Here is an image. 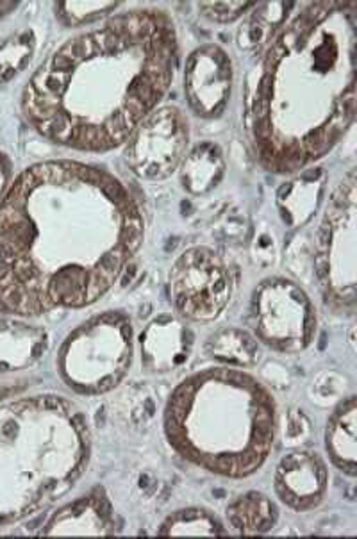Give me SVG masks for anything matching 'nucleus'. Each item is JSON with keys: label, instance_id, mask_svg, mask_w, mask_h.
Listing matches in <instances>:
<instances>
[{"label": "nucleus", "instance_id": "f257e3e1", "mask_svg": "<svg viewBox=\"0 0 357 539\" xmlns=\"http://www.w3.org/2000/svg\"><path fill=\"white\" fill-rule=\"evenodd\" d=\"M143 236L138 202L107 170L77 161L31 166L0 204V309L34 316L95 304Z\"/></svg>", "mask_w": 357, "mask_h": 539}, {"label": "nucleus", "instance_id": "f03ea898", "mask_svg": "<svg viewBox=\"0 0 357 539\" xmlns=\"http://www.w3.org/2000/svg\"><path fill=\"white\" fill-rule=\"evenodd\" d=\"M173 20L161 9L120 13L68 40L23 92V111L48 140L84 152L127 143L172 86Z\"/></svg>", "mask_w": 357, "mask_h": 539}, {"label": "nucleus", "instance_id": "7ed1b4c3", "mask_svg": "<svg viewBox=\"0 0 357 539\" xmlns=\"http://www.w3.org/2000/svg\"><path fill=\"white\" fill-rule=\"evenodd\" d=\"M357 2H311L287 18L263 58L247 106L252 148L268 172L307 168L356 118Z\"/></svg>", "mask_w": 357, "mask_h": 539}, {"label": "nucleus", "instance_id": "20e7f679", "mask_svg": "<svg viewBox=\"0 0 357 539\" xmlns=\"http://www.w3.org/2000/svg\"><path fill=\"white\" fill-rule=\"evenodd\" d=\"M165 434L173 450L195 466L221 477H248L273 448L275 402L240 368H207L172 391Z\"/></svg>", "mask_w": 357, "mask_h": 539}, {"label": "nucleus", "instance_id": "39448f33", "mask_svg": "<svg viewBox=\"0 0 357 539\" xmlns=\"http://www.w3.org/2000/svg\"><path fill=\"white\" fill-rule=\"evenodd\" d=\"M134 356L129 316L107 311L86 320L59 352V370L70 388L82 395H102L116 388Z\"/></svg>", "mask_w": 357, "mask_h": 539}, {"label": "nucleus", "instance_id": "423d86ee", "mask_svg": "<svg viewBox=\"0 0 357 539\" xmlns=\"http://www.w3.org/2000/svg\"><path fill=\"white\" fill-rule=\"evenodd\" d=\"M350 170L329 197L314 249V268L325 304L338 312L356 311L357 191Z\"/></svg>", "mask_w": 357, "mask_h": 539}, {"label": "nucleus", "instance_id": "0eeeda50", "mask_svg": "<svg viewBox=\"0 0 357 539\" xmlns=\"http://www.w3.org/2000/svg\"><path fill=\"white\" fill-rule=\"evenodd\" d=\"M251 327L254 338L275 352H302L317 336V309L299 284L272 277L252 293Z\"/></svg>", "mask_w": 357, "mask_h": 539}, {"label": "nucleus", "instance_id": "6e6552de", "mask_svg": "<svg viewBox=\"0 0 357 539\" xmlns=\"http://www.w3.org/2000/svg\"><path fill=\"white\" fill-rule=\"evenodd\" d=\"M168 293L173 307L185 318L211 322L229 304L232 293L231 273L214 250L193 246L173 263Z\"/></svg>", "mask_w": 357, "mask_h": 539}, {"label": "nucleus", "instance_id": "1a4fd4ad", "mask_svg": "<svg viewBox=\"0 0 357 539\" xmlns=\"http://www.w3.org/2000/svg\"><path fill=\"white\" fill-rule=\"evenodd\" d=\"M190 145V124L179 107L154 109L131 134L126 161L136 175L161 180L185 161Z\"/></svg>", "mask_w": 357, "mask_h": 539}, {"label": "nucleus", "instance_id": "9d476101", "mask_svg": "<svg viewBox=\"0 0 357 539\" xmlns=\"http://www.w3.org/2000/svg\"><path fill=\"white\" fill-rule=\"evenodd\" d=\"M232 89V62L227 52L214 43L190 54L185 68V93L197 116L216 118L227 107Z\"/></svg>", "mask_w": 357, "mask_h": 539}, {"label": "nucleus", "instance_id": "9b49d317", "mask_svg": "<svg viewBox=\"0 0 357 539\" xmlns=\"http://www.w3.org/2000/svg\"><path fill=\"white\" fill-rule=\"evenodd\" d=\"M329 474L314 452L297 450L280 459L275 469V493L287 507L309 511L324 500Z\"/></svg>", "mask_w": 357, "mask_h": 539}, {"label": "nucleus", "instance_id": "f8f14e48", "mask_svg": "<svg viewBox=\"0 0 357 539\" xmlns=\"http://www.w3.org/2000/svg\"><path fill=\"white\" fill-rule=\"evenodd\" d=\"M141 363L158 374L182 366L192 352L193 336L188 327L172 316H159L141 332Z\"/></svg>", "mask_w": 357, "mask_h": 539}, {"label": "nucleus", "instance_id": "ddd939ff", "mask_svg": "<svg viewBox=\"0 0 357 539\" xmlns=\"http://www.w3.org/2000/svg\"><path fill=\"white\" fill-rule=\"evenodd\" d=\"M67 532V534L107 535L114 532V514L111 503L102 491L95 489L89 495L75 500L59 511L45 528V534Z\"/></svg>", "mask_w": 357, "mask_h": 539}, {"label": "nucleus", "instance_id": "4468645a", "mask_svg": "<svg viewBox=\"0 0 357 539\" xmlns=\"http://www.w3.org/2000/svg\"><path fill=\"white\" fill-rule=\"evenodd\" d=\"M325 445L331 461L353 477L357 469V405L353 396L339 403L332 413L327 423Z\"/></svg>", "mask_w": 357, "mask_h": 539}, {"label": "nucleus", "instance_id": "2eb2a0df", "mask_svg": "<svg viewBox=\"0 0 357 539\" xmlns=\"http://www.w3.org/2000/svg\"><path fill=\"white\" fill-rule=\"evenodd\" d=\"M225 172L221 151L214 143L197 145L182 161V186L192 195H206L218 186Z\"/></svg>", "mask_w": 357, "mask_h": 539}, {"label": "nucleus", "instance_id": "dca6fc26", "mask_svg": "<svg viewBox=\"0 0 357 539\" xmlns=\"http://www.w3.org/2000/svg\"><path fill=\"white\" fill-rule=\"evenodd\" d=\"M227 518L238 534L256 535L268 532L277 523L279 511L266 495L248 491L238 496L227 507Z\"/></svg>", "mask_w": 357, "mask_h": 539}, {"label": "nucleus", "instance_id": "f3484780", "mask_svg": "<svg viewBox=\"0 0 357 539\" xmlns=\"http://www.w3.org/2000/svg\"><path fill=\"white\" fill-rule=\"evenodd\" d=\"M211 357L231 368L254 366L259 359L258 339L241 329H224L213 334L206 345Z\"/></svg>", "mask_w": 357, "mask_h": 539}, {"label": "nucleus", "instance_id": "a211bd4d", "mask_svg": "<svg viewBox=\"0 0 357 539\" xmlns=\"http://www.w3.org/2000/svg\"><path fill=\"white\" fill-rule=\"evenodd\" d=\"M159 535H225L224 525L214 514L200 507L175 511L158 530Z\"/></svg>", "mask_w": 357, "mask_h": 539}, {"label": "nucleus", "instance_id": "6ab92c4d", "mask_svg": "<svg viewBox=\"0 0 357 539\" xmlns=\"http://www.w3.org/2000/svg\"><path fill=\"white\" fill-rule=\"evenodd\" d=\"M118 6V2H59L55 4V15L65 26L81 27L109 15Z\"/></svg>", "mask_w": 357, "mask_h": 539}, {"label": "nucleus", "instance_id": "aec40b11", "mask_svg": "<svg viewBox=\"0 0 357 539\" xmlns=\"http://www.w3.org/2000/svg\"><path fill=\"white\" fill-rule=\"evenodd\" d=\"M256 6L258 4L254 2H200L199 11H202V15L213 22L229 23L243 16Z\"/></svg>", "mask_w": 357, "mask_h": 539}]
</instances>
